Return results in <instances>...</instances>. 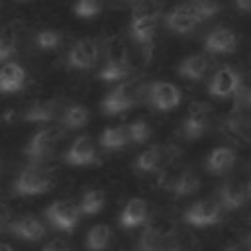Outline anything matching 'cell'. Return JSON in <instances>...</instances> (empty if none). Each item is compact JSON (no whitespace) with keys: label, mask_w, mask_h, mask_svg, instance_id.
Wrapping results in <instances>:
<instances>
[{"label":"cell","mask_w":251,"mask_h":251,"mask_svg":"<svg viewBox=\"0 0 251 251\" xmlns=\"http://www.w3.org/2000/svg\"><path fill=\"white\" fill-rule=\"evenodd\" d=\"M155 29H157V8L153 4H139L131 12L129 35L139 45V49L143 51L145 59H149L151 53H153Z\"/></svg>","instance_id":"1"},{"label":"cell","mask_w":251,"mask_h":251,"mask_svg":"<svg viewBox=\"0 0 251 251\" xmlns=\"http://www.w3.org/2000/svg\"><path fill=\"white\" fill-rule=\"evenodd\" d=\"M53 186V173L43 163H29L24 167L12 182V190L18 196H39Z\"/></svg>","instance_id":"2"},{"label":"cell","mask_w":251,"mask_h":251,"mask_svg":"<svg viewBox=\"0 0 251 251\" xmlns=\"http://www.w3.org/2000/svg\"><path fill=\"white\" fill-rule=\"evenodd\" d=\"M61 135H63V129L55 127V126H45V127L37 129L29 137V141L25 143L24 155L29 159V163H43V161H47L53 155Z\"/></svg>","instance_id":"3"},{"label":"cell","mask_w":251,"mask_h":251,"mask_svg":"<svg viewBox=\"0 0 251 251\" xmlns=\"http://www.w3.org/2000/svg\"><path fill=\"white\" fill-rule=\"evenodd\" d=\"M129 73H131V67H129V57H127L126 45L120 41H112L108 45L106 61L98 73V78L102 82H122L129 76Z\"/></svg>","instance_id":"4"},{"label":"cell","mask_w":251,"mask_h":251,"mask_svg":"<svg viewBox=\"0 0 251 251\" xmlns=\"http://www.w3.org/2000/svg\"><path fill=\"white\" fill-rule=\"evenodd\" d=\"M139 98V90L133 82L126 80V82H120L116 88H112L100 102V108H102V114L106 116H118V114H124L127 110H131L135 106Z\"/></svg>","instance_id":"5"},{"label":"cell","mask_w":251,"mask_h":251,"mask_svg":"<svg viewBox=\"0 0 251 251\" xmlns=\"http://www.w3.org/2000/svg\"><path fill=\"white\" fill-rule=\"evenodd\" d=\"M45 218L47 222L65 233H71L76 229V226L80 224V212L76 208V204H71L69 200H55L45 208Z\"/></svg>","instance_id":"6"},{"label":"cell","mask_w":251,"mask_h":251,"mask_svg":"<svg viewBox=\"0 0 251 251\" xmlns=\"http://www.w3.org/2000/svg\"><path fill=\"white\" fill-rule=\"evenodd\" d=\"M212 126V110L210 106L202 104V102H194L184 120H182V126H180V131H182V137L188 139V141H194L198 137H202Z\"/></svg>","instance_id":"7"},{"label":"cell","mask_w":251,"mask_h":251,"mask_svg":"<svg viewBox=\"0 0 251 251\" xmlns=\"http://www.w3.org/2000/svg\"><path fill=\"white\" fill-rule=\"evenodd\" d=\"M147 98L153 108H157L161 112H171L180 104L182 92L176 84H173L169 80H155L149 84Z\"/></svg>","instance_id":"8"},{"label":"cell","mask_w":251,"mask_h":251,"mask_svg":"<svg viewBox=\"0 0 251 251\" xmlns=\"http://www.w3.org/2000/svg\"><path fill=\"white\" fill-rule=\"evenodd\" d=\"M98 57H100L98 43L90 37H84V39H78L76 43H73V47L69 49L67 65L76 71H88L98 63Z\"/></svg>","instance_id":"9"},{"label":"cell","mask_w":251,"mask_h":251,"mask_svg":"<svg viewBox=\"0 0 251 251\" xmlns=\"http://www.w3.org/2000/svg\"><path fill=\"white\" fill-rule=\"evenodd\" d=\"M222 206L210 198L206 200H196L194 204L188 206V210L184 212V222L192 227H210L216 226L222 218Z\"/></svg>","instance_id":"10"},{"label":"cell","mask_w":251,"mask_h":251,"mask_svg":"<svg viewBox=\"0 0 251 251\" xmlns=\"http://www.w3.org/2000/svg\"><path fill=\"white\" fill-rule=\"evenodd\" d=\"M200 16L194 12V8L184 2V4H176L173 10L167 12L165 16V25L169 31L176 33V35H186L190 33L198 24H200Z\"/></svg>","instance_id":"11"},{"label":"cell","mask_w":251,"mask_h":251,"mask_svg":"<svg viewBox=\"0 0 251 251\" xmlns=\"http://www.w3.org/2000/svg\"><path fill=\"white\" fill-rule=\"evenodd\" d=\"M239 86H241V76H239V73L235 71V69H231V67H220L214 75H212V78H210V82H208V92L214 96V98H229V96H233L237 90H239Z\"/></svg>","instance_id":"12"},{"label":"cell","mask_w":251,"mask_h":251,"mask_svg":"<svg viewBox=\"0 0 251 251\" xmlns=\"http://www.w3.org/2000/svg\"><path fill=\"white\" fill-rule=\"evenodd\" d=\"M239 45V37L233 29L229 27H214L208 31V35L204 37V49L208 53H216V55H227L233 53Z\"/></svg>","instance_id":"13"},{"label":"cell","mask_w":251,"mask_h":251,"mask_svg":"<svg viewBox=\"0 0 251 251\" xmlns=\"http://www.w3.org/2000/svg\"><path fill=\"white\" fill-rule=\"evenodd\" d=\"M65 163L71 167H88L98 163V155L94 149V143L88 135H78L65 153Z\"/></svg>","instance_id":"14"},{"label":"cell","mask_w":251,"mask_h":251,"mask_svg":"<svg viewBox=\"0 0 251 251\" xmlns=\"http://www.w3.org/2000/svg\"><path fill=\"white\" fill-rule=\"evenodd\" d=\"M8 231L16 239H24V241H39L47 233L43 222H39L35 216H22L18 220L8 222Z\"/></svg>","instance_id":"15"},{"label":"cell","mask_w":251,"mask_h":251,"mask_svg":"<svg viewBox=\"0 0 251 251\" xmlns=\"http://www.w3.org/2000/svg\"><path fill=\"white\" fill-rule=\"evenodd\" d=\"M149 220V206L143 198H129L120 212V226L126 229L141 227Z\"/></svg>","instance_id":"16"},{"label":"cell","mask_w":251,"mask_h":251,"mask_svg":"<svg viewBox=\"0 0 251 251\" xmlns=\"http://www.w3.org/2000/svg\"><path fill=\"white\" fill-rule=\"evenodd\" d=\"M210 67H212V59H210L208 55H204V53H196V55L184 57V59L178 63L176 73H178L182 78H186V80L198 82V80H202V78L208 75Z\"/></svg>","instance_id":"17"},{"label":"cell","mask_w":251,"mask_h":251,"mask_svg":"<svg viewBox=\"0 0 251 251\" xmlns=\"http://www.w3.org/2000/svg\"><path fill=\"white\" fill-rule=\"evenodd\" d=\"M237 161V153L233 147H227V145H220V147H214L208 157H206V171L212 173V175H226L233 169Z\"/></svg>","instance_id":"18"},{"label":"cell","mask_w":251,"mask_h":251,"mask_svg":"<svg viewBox=\"0 0 251 251\" xmlns=\"http://www.w3.org/2000/svg\"><path fill=\"white\" fill-rule=\"evenodd\" d=\"M27 78L25 69L16 63V61H8L0 67V92L2 94H12L24 88Z\"/></svg>","instance_id":"19"},{"label":"cell","mask_w":251,"mask_h":251,"mask_svg":"<svg viewBox=\"0 0 251 251\" xmlns=\"http://www.w3.org/2000/svg\"><path fill=\"white\" fill-rule=\"evenodd\" d=\"M218 198H220V206L226 210H237L245 204L247 194H245V186L239 180H226L220 190H218Z\"/></svg>","instance_id":"20"},{"label":"cell","mask_w":251,"mask_h":251,"mask_svg":"<svg viewBox=\"0 0 251 251\" xmlns=\"http://www.w3.org/2000/svg\"><path fill=\"white\" fill-rule=\"evenodd\" d=\"M163 161H165V149L161 145H153L135 157L133 169L137 175H151L163 165Z\"/></svg>","instance_id":"21"},{"label":"cell","mask_w":251,"mask_h":251,"mask_svg":"<svg viewBox=\"0 0 251 251\" xmlns=\"http://www.w3.org/2000/svg\"><path fill=\"white\" fill-rule=\"evenodd\" d=\"M59 114V102L57 100H41L29 106L24 114V120L29 124H49Z\"/></svg>","instance_id":"22"},{"label":"cell","mask_w":251,"mask_h":251,"mask_svg":"<svg viewBox=\"0 0 251 251\" xmlns=\"http://www.w3.org/2000/svg\"><path fill=\"white\" fill-rule=\"evenodd\" d=\"M104 206H106V192L102 188H90V190H86L80 196L78 204H76L80 216H96V214L102 212Z\"/></svg>","instance_id":"23"},{"label":"cell","mask_w":251,"mask_h":251,"mask_svg":"<svg viewBox=\"0 0 251 251\" xmlns=\"http://www.w3.org/2000/svg\"><path fill=\"white\" fill-rule=\"evenodd\" d=\"M110 241H112V227L108 224H96L88 229L84 237V247L88 251H104L108 249Z\"/></svg>","instance_id":"24"},{"label":"cell","mask_w":251,"mask_h":251,"mask_svg":"<svg viewBox=\"0 0 251 251\" xmlns=\"http://www.w3.org/2000/svg\"><path fill=\"white\" fill-rule=\"evenodd\" d=\"M88 120H90V112L82 104H71L61 114V126L65 129H80L88 124Z\"/></svg>","instance_id":"25"},{"label":"cell","mask_w":251,"mask_h":251,"mask_svg":"<svg viewBox=\"0 0 251 251\" xmlns=\"http://www.w3.org/2000/svg\"><path fill=\"white\" fill-rule=\"evenodd\" d=\"M129 143L126 126H110L100 133V145L108 151H118Z\"/></svg>","instance_id":"26"},{"label":"cell","mask_w":251,"mask_h":251,"mask_svg":"<svg viewBox=\"0 0 251 251\" xmlns=\"http://www.w3.org/2000/svg\"><path fill=\"white\" fill-rule=\"evenodd\" d=\"M200 186V176L192 171V169H184L182 173L176 175V178L171 182V190L176 196H188L192 192H196Z\"/></svg>","instance_id":"27"},{"label":"cell","mask_w":251,"mask_h":251,"mask_svg":"<svg viewBox=\"0 0 251 251\" xmlns=\"http://www.w3.org/2000/svg\"><path fill=\"white\" fill-rule=\"evenodd\" d=\"M143 231L141 235L137 237V243H135V251H159V245L163 241V233L159 229V226H153V224H143Z\"/></svg>","instance_id":"28"},{"label":"cell","mask_w":251,"mask_h":251,"mask_svg":"<svg viewBox=\"0 0 251 251\" xmlns=\"http://www.w3.org/2000/svg\"><path fill=\"white\" fill-rule=\"evenodd\" d=\"M126 131H127V139L129 143H135V145H143L151 139V126L145 122V120H133L131 124L126 126Z\"/></svg>","instance_id":"29"},{"label":"cell","mask_w":251,"mask_h":251,"mask_svg":"<svg viewBox=\"0 0 251 251\" xmlns=\"http://www.w3.org/2000/svg\"><path fill=\"white\" fill-rule=\"evenodd\" d=\"M63 43V35L57 29H41L35 35V45L39 51H55Z\"/></svg>","instance_id":"30"},{"label":"cell","mask_w":251,"mask_h":251,"mask_svg":"<svg viewBox=\"0 0 251 251\" xmlns=\"http://www.w3.org/2000/svg\"><path fill=\"white\" fill-rule=\"evenodd\" d=\"M188 4L194 8V12L200 16V20H210L222 10L220 0H188Z\"/></svg>","instance_id":"31"},{"label":"cell","mask_w":251,"mask_h":251,"mask_svg":"<svg viewBox=\"0 0 251 251\" xmlns=\"http://www.w3.org/2000/svg\"><path fill=\"white\" fill-rule=\"evenodd\" d=\"M16 45H18L16 33L12 29H2L0 31V63L16 53Z\"/></svg>","instance_id":"32"},{"label":"cell","mask_w":251,"mask_h":251,"mask_svg":"<svg viewBox=\"0 0 251 251\" xmlns=\"http://www.w3.org/2000/svg\"><path fill=\"white\" fill-rule=\"evenodd\" d=\"M73 10L78 18H94L102 10V0H76Z\"/></svg>","instance_id":"33"},{"label":"cell","mask_w":251,"mask_h":251,"mask_svg":"<svg viewBox=\"0 0 251 251\" xmlns=\"http://www.w3.org/2000/svg\"><path fill=\"white\" fill-rule=\"evenodd\" d=\"M41 251H71V247L65 241H61V239H53L47 245H43Z\"/></svg>","instance_id":"34"},{"label":"cell","mask_w":251,"mask_h":251,"mask_svg":"<svg viewBox=\"0 0 251 251\" xmlns=\"http://www.w3.org/2000/svg\"><path fill=\"white\" fill-rule=\"evenodd\" d=\"M8 222H10V208L4 202H0V231L8 227Z\"/></svg>","instance_id":"35"},{"label":"cell","mask_w":251,"mask_h":251,"mask_svg":"<svg viewBox=\"0 0 251 251\" xmlns=\"http://www.w3.org/2000/svg\"><path fill=\"white\" fill-rule=\"evenodd\" d=\"M233 4L241 10V12H247V10H251V0H233Z\"/></svg>","instance_id":"36"},{"label":"cell","mask_w":251,"mask_h":251,"mask_svg":"<svg viewBox=\"0 0 251 251\" xmlns=\"http://www.w3.org/2000/svg\"><path fill=\"white\" fill-rule=\"evenodd\" d=\"M245 194H247V198H251V178H249L247 184H245Z\"/></svg>","instance_id":"37"},{"label":"cell","mask_w":251,"mask_h":251,"mask_svg":"<svg viewBox=\"0 0 251 251\" xmlns=\"http://www.w3.org/2000/svg\"><path fill=\"white\" fill-rule=\"evenodd\" d=\"M0 251H14V249H12V247H10L8 243H4V241H0Z\"/></svg>","instance_id":"38"},{"label":"cell","mask_w":251,"mask_h":251,"mask_svg":"<svg viewBox=\"0 0 251 251\" xmlns=\"http://www.w3.org/2000/svg\"><path fill=\"white\" fill-rule=\"evenodd\" d=\"M224 251H239V249H237V247H233V245H231V247H226V249H224Z\"/></svg>","instance_id":"39"},{"label":"cell","mask_w":251,"mask_h":251,"mask_svg":"<svg viewBox=\"0 0 251 251\" xmlns=\"http://www.w3.org/2000/svg\"><path fill=\"white\" fill-rule=\"evenodd\" d=\"M247 249L251 251V233H249V237H247Z\"/></svg>","instance_id":"40"},{"label":"cell","mask_w":251,"mask_h":251,"mask_svg":"<svg viewBox=\"0 0 251 251\" xmlns=\"http://www.w3.org/2000/svg\"><path fill=\"white\" fill-rule=\"evenodd\" d=\"M2 167H4V163H2V159H0V175H2Z\"/></svg>","instance_id":"41"},{"label":"cell","mask_w":251,"mask_h":251,"mask_svg":"<svg viewBox=\"0 0 251 251\" xmlns=\"http://www.w3.org/2000/svg\"><path fill=\"white\" fill-rule=\"evenodd\" d=\"M122 2H135V0H122Z\"/></svg>","instance_id":"42"},{"label":"cell","mask_w":251,"mask_h":251,"mask_svg":"<svg viewBox=\"0 0 251 251\" xmlns=\"http://www.w3.org/2000/svg\"><path fill=\"white\" fill-rule=\"evenodd\" d=\"M22 2H25V0H22Z\"/></svg>","instance_id":"43"}]
</instances>
